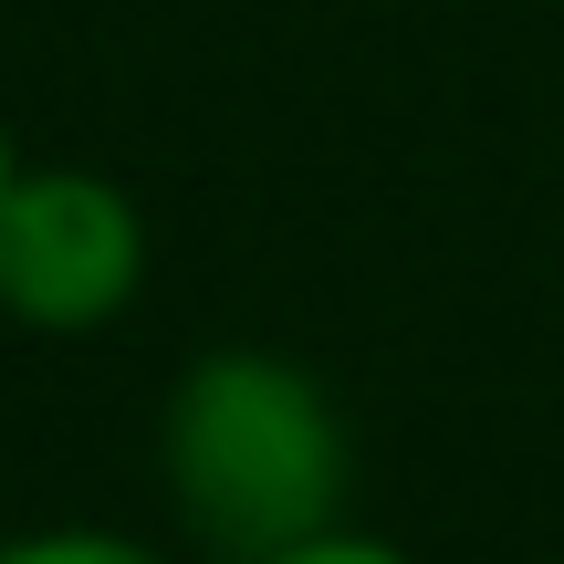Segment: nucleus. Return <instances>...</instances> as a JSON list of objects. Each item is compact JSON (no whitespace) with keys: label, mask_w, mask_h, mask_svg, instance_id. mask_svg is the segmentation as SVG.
Here are the masks:
<instances>
[{"label":"nucleus","mask_w":564,"mask_h":564,"mask_svg":"<svg viewBox=\"0 0 564 564\" xmlns=\"http://www.w3.org/2000/svg\"><path fill=\"white\" fill-rule=\"evenodd\" d=\"M158 481L178 502V523L220 564H251L272 544H303V533L345 523L356 449H345L335 398L293 356L220 345L158 408Z\"/></svg>","instance_id":"f257e3e1"},{"label":"nucleus","mask_w":564,"mask_h":564,"mask_svg":"<svg viewBox=\"0 0 564 564\" xmlns=\"http://www.w3.org/2000/svg\"><path fill=\"white\" fill-rule=\"evenodd\" d=\"M147 293V209L105 167H21L0 188V314L95 335Z\"/></svg>","instance_id":"f03ea898"},{"label":"nucleus","mask_w":564,"mask_h":564,"mask_svg":"<svg viewBox=\"0 0 564 564\" xmlns=\"http://www.w3.org/2000/svg\"><path fill=\"white\" fill-rule=\"evenodd\" d=\"M0 564H167V554L137 544V533H105V523H32L0 544Z\"/></svg>","instance_id":"7ed1b4c3"},{"label":"nucleus","mask_w":564,"mask_h":564,"mask_svg":"<svg viewBox=\"0 0 564 564\" xmlns=\"http://www.w3.org/2000/svg\"><path fill=\"white\" fill-rule=\"evenodd\" d=\"M251 564H419V554H398L387 533L324 523V533H303V544H272V554H251Z\"/></svg>","instance_id":"20e7f679"},{"label":"nucleus","mask_w":564,"mask_h":564,"mask_svg":"<svg viewBox=\"0 0 564 564\" xmlns=\"http://www.w3.org/2000/svg\"><path fill=\"white\" fill-rule=\"evenodd\" d=\"M11 178H21V158H11V137H0V188H11Z\"/></svg>","instance_id":"39448f33"}]
</instances>
